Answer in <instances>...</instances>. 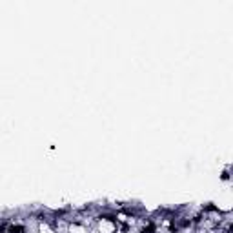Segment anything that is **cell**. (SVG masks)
Segmentation results:
<instances>
[{
  "mask_svg": "<svg viewBox=\"0 0 233 233\" xmlns=\"http://www.w3.org/2000/svg\"><path fill=\"white\" fill-rule=\"evenodd\" d=\"M230 178H231V177H230V166H226V168H224V171L220 173V180L230 182Z\"/></svg>",
  "mask_w": 233,
  "mask_h": 233,
  "instance_id": "6da1fadb",
  "label": "cell"
}]
</instances>
